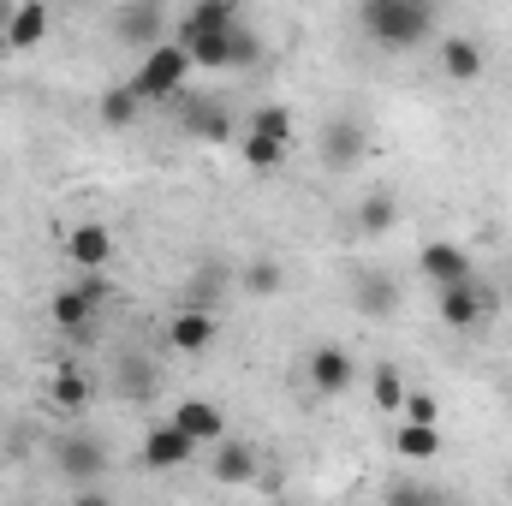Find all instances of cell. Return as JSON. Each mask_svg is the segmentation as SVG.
<instances>
[{"mask_svg": "<svg viewBox=\"0 0 512 506\" xmlns=\"http://www.w3.org/2000/svg\"><path fill=\"white\" fill-rule=\"evenodd\" d=\"M239 286H245L251 298H274V292L286 286V268H280L274 256H256V262H245V274H239Z\"/></svg>", "mask_w": 512, "mask_h": 506, "instance_id": "d4e9b609", "label": "cell"}, {"mask_svg": "<svg viewBox=\"0 0 512 506\" xmlns=\"http://www.w3.org/2000/svg\"><path fill=\"white\" fill-rule=\"evenodd\" d=\"M364 120L358 114H334L328 126H322V161L334 167V173H352L358 161H364Z\"/></svg>", "mask_w": 512, "mask_h": 506, "instance_id": "9c48e42d", "label": "cell"}, {"mask_svg": "<svg viewBox=\"0 0 512 506\" xmlns=\"http://www.w3.org/2000/svg\"><path fill=\"white\" fill-rule=\"evenodd\" d=\"M370 399H376V411L399 417V399H405V376H399V358H376V370H370Z\"/></svg>", "mask_w": 512, "mask_h": 506, "instance_id": "7402d4cb", "label": "cell"}, {"mask_svg": "<svg viewBox=\"0 0 512 506\" xmlns=\"http://www.w3.org/2000/svg\"><path fill=\"white\" fill-rule=\"evenodd\" d=\"M197 453H203V441H197V435H185V429L167 417V423H155V429L143 435V453H137V459H143L149 471H185Z\"/></svg>", "mask_w": 512, "mask_h": 506, "instance_id": "5b68a950", "label": "cell"}, {"mask_svg": "<svg viewBox=\"0 0 512 506\" xmlns=\"http://www.w3.org/2000/svg\"><path fill=\"white\" fill-rule=\"evenodd\" d=\"M60 251H66V262L72 268H108L114 262V227L108 221H72L66 233H60Z\"/></svg>", "mask_w": 512, "mask_h": 506, "instance_id": "52a82bcc", "label": "cell"}, {"mask_svg": "<svg viewBox=\"0 0 512 506\" xmlns=\"http://www.w3.org/2000/svg\"><path fill=\"white\" fill-rule=\"evenodd\" d=\"M48 399H54L60 411H84V405H90V376H84L78 364H60L54 381H48Z\"/></svg>", "mask_w": 512, "mask_h": 506, "instance_id": "cb8c5ba5", "label": "cell"}, {"mask_svg": "<svg viewBox=\"0 0 512 506\" xmlns=\"http://www.w3.org/2000/svg\"><path fill=\"white\" fill-rule=\"evenodd\" d=\"M48 36V6L42 0H18L6 12V48H36Z\"/></svg>", "mask_w": 512, "mask_h": 506, "instance_id": "ac0fdd59", "label": "cell"}, {"mask_svg": "<svg viewBox=\"0 0 512 506\" xmlns=\"http://www.w3.org/2000/svg\"><path fill=\"white\" fill-rule=\"evenodd\" d=\"M417 274H423L429 286H453V280H471L477 268H471V251H465V245H447V239H429V245L417 251Z\"/></svg>", "mask_w": 512, "mask_h": 506, "instance_id": "7c38bea8", "label": "cell"}, {"mask_svg": "<svg viewBox=\"0 0 512 506\" xmlns=\"http://www.w3.org/2000/svg\"><path fill=\"white\" fill-rule=\"evenodd\" d=\"M507 495H512V477H507Z\"/></svg>", "mask_w": 512, "mask_h": 506, "instance_id": "4dcf8cb0", "label": "cell"}, {"mask_svg": "<svg viewBox=\"0 0 512 506\" xmlns=\"http://www.w3.org/2000/svg\"><path fill=\"white\" fill-rule=\"evenodd\" d=\"M245 131H262V137H274V143H292L298 120H292V108H280V102H262L251 120H245Z\"/></svg>", "mask_w": 512, "mask_h": 506, "instance_id": "484cf974", "label": "cell"}, {"mask_svg": "<svg viewBox=\"0 0 512 506\" xmlns=\"http://www.w3.org/2000/svg\"><path fill=\"white\" fill-rule=\"evenodd\" d=\"M352 221H358V233L382 239V233H393V221H399V197H393V191H370V197H358Z\"/></svg>", "mask_w": 512, "mask_h": 506, "instance_id": "ffe728a7", "label": "cell"}, {"mask_svg": "<svg viewBox=\"0 0 512 506\" xmlns=\"http://www.w3.org/2000/svg\"><path fill=\"white\" fill-rule=\"evenodd\" d=\"M495 310H501V292L483 286L477 274H471V280H453V286H435V316H441L447 328H459V334L483 328Z\"/></svg>", "mask_w": 512, "mask_h": 506, "instance_id": "3957f363", "label": "cell"}, {"mask_svg": "<svg viewBox=\"0 0 512 506\" xmlns=\"http://www.w3.org/2000/svg\"><path fill=\"white\" fill-rule=\"evenodd\" d=\"M185 137H197V143H227V137H233V114H227L221 102H197V108H185Z\"/></svg>", "mask_w": 512, "mask_h": 506, "instance_id": "44dd1931", "label": "cell"}, {"mask_svg": "<svg viewBox=\"0 0 512 506\" xmlns=\"http://www.w3.org/2000/svg\"><path fill=\"white\" fill-rule=\"evenodd\" d=\"M215 334H221V322H215V310H203V304H191V310H179V316L167 322V346L185 352V358H203V352L215 346Z\"/></svg>", "mask_w": 512, "mask_h": 506, "instance_id": "8fae6325", "label": "cell"}, {"mask_svg": "<svg viewBox=\"0 0 512 506\" xmlns=\"http://www.w3.org/2000/svg\"><path fill=\"white\" fill-rule=\"evenodd\" d=\"M304 381H310L322 399H340V393H352L358 364H352V352H346V346H316V352L304 358Z\"/></svg>", "mask_w": 512, "mask_h": 506, "instance_id": "ba28073f", "label": "cell"}, {"mask_svg": "<svg viewBox=\"0 0 512 506\" xmlns=\"http://www.w3.org/2000/svg\"><path fill=\"white\" fill-rule=\"evenodd\" d=\"M108 447L96 435H60L54 441V471L66 477L72 495H96V477H108Z\"/></svg>", "mask_w": 512, "mask_h": 506, "instance_id": "277c9868", "label": "cell"}, {"mask_svg": "<svg viewBox=\"0 0 512 506\" xmlns=\"http://www.w3.org/2000/svg\"><path fill=\"white\" fill-rule=\"evenodd\" d=\"M185 18H197V24H215V30H227V24H239V6L233 0H191V12Z\"/></svg>", "mask_w": 512, "mask_h": 506, "instance_id": "83f0119b", "label": "cell"}, {"mask_svg": "<svg viewBox=\"0 0 512 506\" xmlns=\"http://www.w3.org/2000/svg\"><path fill=\"white\" fill-rule=\"evenodd\" d=\"M441 447H447L441 423H405V417H399V429H393V453H399V459H435Z\"/></svg>", "mask_w": 512, "mask_h": 506, "instance_id": "d6986e66", "label": "cell"}, {"mask_svg": "<svg viewBox=\"0 0 512 506\" xmlns=\"http://www.w3.org/2000/svg\"><path fill=\"white\" fill-rule=\"evenodd\" d=\"M435 60H441V78H447V84H477L483 66H489V54H483L477 36H447V42L435 48Z\"/></svg>", "mask_w": 512, "mask_h": 506, "instance_id": "5bb4252c", "label": "cell"}, {"mask_svg": "<svg viewBox=\"0 0 512 506\" xmlns=\"http://www.w3.org/2000/svg\"><path fill=\"white\" fill-rule=\"evenodd\" d=\"M358 24L376 48H423L435 30V0H358Z\"/></svg>", "mask_w": 512, "mask_h": 506, "instance_id": "6da1fadb", "label": "cell"}, {"mask_svg": "<svg viewBox=\"0 0 512 506\" xmlns=\"http://www.w3.org/2000/svg\"><path fill=\"white\" fill-rule=\"evenodd\" d=\"M96 310H102V298L78 280V286H60L54 298H48V322L60 328V334H84L90 322H96Z\"/></svg>", "mask_w": 512, "mask_h": 506, "instance_id": "4fadbf2b", "label": "cell"}, {"mask_svg": "<svg viewBox=\"0 0 512 506\" xmlns=\"http://www.w3.org/2000/svg\"><path fill=\"white\" fill-rule=\"evenodd\" d=\"M256 60H262V36L239 18V24H233V66H256Z\"/></svg>", "mask_w": 512, "mask_h": 506, "instance_id": "f546056e", "label": "cell"}, {"mask_svg": "<svg viewBox=\"0 0 512 506\" xmlns=\"http://www.w3.org/2000/svg\"><path fill=\"white\" fill-rule=\"evenodd\" d=\"M185 78H191V54H185V42H179V36H161L155 48H143L137 72H131V90H137L143 102H167V96L185 90Z\"/></svg>", "mask_w": 512, "mask_h": 506, "instance_id": "7a4b0ae2", "label": "cell"}, {"mask_svg": "<svg viewBox=\"0 0 512 506\" xmlns=\"http://www.w3.org/2000/svg\"><path fill=\"white\" fill-rule=\"evenodd\" d=\"M399 417H405V423H441V405H435L429 393H411V387H405V399H399Z\"/></svg>", "mask_w": 512, "mask_h": 506, "instance_id": "f1b7e54d", "label": "cell"}, {"mask_svg": "<svg viewBox=\"0 0 512 506\" xmlns=\"http://www.w3.org/2000/svg\"><path fill=\"white\" fill-rule=\"evenodd\" d=\"M114 36L131 48H155L161 42V0H131L114 12Z\"/></svg>", "mask_w": 512, "mask_h": 506, "instance_id": "9a60e30c", "label": "cell"}, {"mask_svg": "<svg viewBox=\"0 0 512 506\" xmlns=\"http://www.w3.org/2000/svg\"><path fill=\"white\" fill-rule=\"evenodd\" d=\"M173 423H179L185 435H197L203 447H215V441L227 435V417H221L215 399H179V405H173Z\"/></svg>", "mask_w": 512, "mask_h": 506, "instance_id": "e0dca14e", "label": "cell"}, {"mask_svg": "<svg viewBox=\"0 0 512 506\" xmlns=\"http://www.w3.org/2000/svg\"><path fill=\"white\" fill-rule=\"evenodd\" d=\"M173 36L185 42L191 66H209V72H227V66H233V24H227V30H215V24L179 18V24H173Z\"/></svg>", "mask_w": 512, "mask_h": 506, "instance_id": "8992f818", "label": "cell"}, {"mask_svg": "<svg viewBox=\"0 0 512 506\" xmlns=\"http://www.w3.org/2000/svg\"><path fill=\"white\" fill-rule=\"evenodd\" d=\"M245 161H251L256 173H274V167L286 161V143H274V137H262V131H245Z\"/></svg>", "mask_w": 512, "mask_h": 506, "instance_id": "4316f807", "label": "cell"}, {"mask_svg": "<svg viewBox=\"0 0 512 506\" xmlns=\"http://www.w3.org/2000/svg\"><path fill=\"white\" fill-rule=\"evenodd\" d=\"M209 471H215V483H227V489H239V483H256V447L245 441H215L209 447Z\"/></svg>", "mask_w": 512, "mask_h": 506, "instance_id": "2e32d148", "label": "cell"}, {"mask_svg": "<svg viewBox=\"0 0 512 506\" xmlns=\"http://www.w3.org/2000/svg\"><path fill=\"white\" fill-rule=\"evenodd\" d=\"M137 108H149V102L131 90V78H126V84H114V90H102V126L131 131V126H137Z\"/></svg>", "mask_w": 512, "mask_h": 506, "instance_id": "603a6c76", "label": "cell"}, {"mask_svg": "<svg viewBox=\"0 0 512 506\" xmlns=\"http://www.w3.org/2000/svg\"><path fill=\"white\" fill-rule=\"evenodd\" d=\"M352 310L370 316V322H387L399 310V280L387 268H358L352 274Z\"/></svg>", "mask_w": 512, "mask_h": 506, "instance_id": "30bf717a", "label": "cell"}]
</instances>
